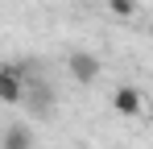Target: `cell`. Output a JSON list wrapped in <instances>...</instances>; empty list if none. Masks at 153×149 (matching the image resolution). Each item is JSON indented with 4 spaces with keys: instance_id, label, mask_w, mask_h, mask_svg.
<instances>
[{
    "instance_id": "6da1fadb",
    "label": "cell",
    "mask_w": 153,
    "mask_h": 149,
    "mask_svg": "<svg viewBox=\"0 0 153 149\" xmlns=\"http://www.w3.org/2000/svg\"><path fill=\"white\" fill-rule=\"evenodd\" d=\"M54 87L46 79H37V74H25V91H21V104H25L33 116H50L54 112Z\"/></svg>"
},
{
    "instance_id": "7a4b0ae2",
    "label": "cell",
    "mask_w": 153,
    "mask_h": 149,
    "mask_svg": "<svg viewBox=\"0 0 153 149\" xmlns=\"http://www.w3.org/2000/svg\"><path fill=\"white\" fill-rule=\"evenodd\" d=\"M66 71H71L75 83H95V79H100V58L87 54V50H75V54L66 58Z\"/></svg>"
},
{
    "instance_id": "3957f363",
    "label": "cell",
    "mask_w": 153,
    "mask_h": 149,
    "mask_svg": "<svg viewBox=\"0 0 153 149\" xmlns=\"http://www.w3.org/2000/svg\"><path fill=\"white\" fill-rule=\"evenodd\" d=\"M21 91H25V74H21V66L0 62V104H21Z\"/></svg>"
},
{
    "instance_id": "277c9868",
    "label": "cell",
    "mask_w": 153,
    "mask_h": 149,
    "mask_svg": "<svg viewBox=\"0 0 153 149\" xmlns=\"http://www.w3.org/2000/svg\"><path fill=\"white\" fill-rule=\"evenodd\" d=\"M112 104H116V112H120V116H141V112H145V99H141L137 87H116Z\"/></svg>"
},
{
    "instance_id": "5b68a950",
    "label": "cell",
    "mask_w": 153,
    "mask_h": 149,
    "mask_svg": "<svg viewBox=\"0 0 153 149\" xmlns=\"http://www.w3.org/2000/svg\"><path fill=\"white\" fill-rule=\"evenodd\" d=\"M0 149H33V128L29 124H8L4 137H0Z\"/></svg>"
},
{
    "instance_id": "8992f818",
    "label": "cell",
    "mask_w": 153,
    "mask_h": 149,
    "mask_svg": "<svg viewBox=\"0 0 153 149\" xmlns=\"http://www.w3.org/2000/svg\"><path fill=\"white\" fill-rule=\"evenodd\" d=\"M108 8H112V17H132V13H137V0H108Z\"/></svg>"
}]
</instances>
